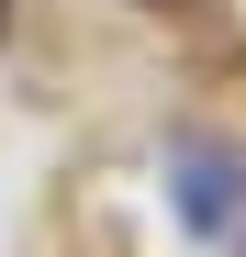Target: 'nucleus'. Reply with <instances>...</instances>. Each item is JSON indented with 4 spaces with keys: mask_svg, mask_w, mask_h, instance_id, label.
Listing matches in <instances>:
<instances>
[{
    "mask_svg": "<svg viewBox=\"0 0 246 257\" xmlns=\"http://www.w3.org/2000/svg\"><path fill=\"white\" fill-rule=\"evenodd\" d=\"M168 190H179V224L190 235H235L246 224V157L213 135H179L168 146Z\"/></svg>",
    "mask_w": 246,
    "mask_h": 257,
    "instance_id": "f257e3e1",
    "label": "nucleus"
},
{
    "mask_svg": "<svg viewBox=\"0 0 246 257\" xmlns=\"http://www.w3.org/2000/svg\"><path fill=\"white\" fill-rule=\"evenodd\" d=\"M0 34H12V0H0Z\"/></svg>",
    "mask_w": 246,
    "mask_h": 257,
    "instance_id": "f03ea898",
    "label": "nucleus"
}]
</instances>
